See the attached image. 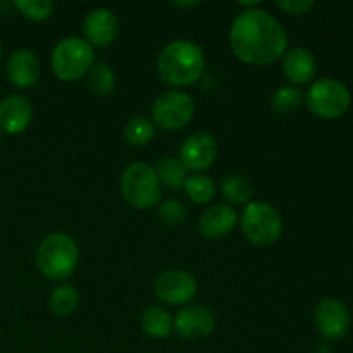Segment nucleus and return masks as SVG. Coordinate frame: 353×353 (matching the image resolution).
<instances>
[{"mask_svg":"<svg viewBox=\"0 0 353 353\" xmlns=\"http://www.w3.org/2000/svg\"><path fill=\"white\" fill-rule=\"evenodd\" d=\"M230 47L238 61L250 65H268L286 54L288 33L272 14L262 9L243 10L233 21Z\"/></svg>","mask_w":353,"mask_h":353,"instance_id":"obj_1","label":"nucleus"},{"mask_svg":"<svg viewBox=\"0 0 353 353\" xmlns=\"http://www.w3.org/2000/svg\"><path fill=\"white\" fill-rule=\"evenodd\" d=\"M303 95L296 86H281L271 97L272 109L278 114H295L302 105Z\"/></svg>","mask_w":353,"mask_h":353,"instance_id":"obj_25","label":"nucleus"},{"mask_svg":"<svg viewBox=\"0 0 353 353\" xmlns=\"http://www.w3.org/2000/svg\"><path fill=\"white\" fill-rule=\"evenodd\" d=\"M283 72L293 85H307L317 72V61L309 48L295 47L283 59Z\"/></svg>","mask_w":353,"mask_h":353,"instance_id":"obj_17","label":"nucleus"},{"mask_svg":"<svg viewBox=\"0 0 353 353\" xmlns=\"http://www.w3.org/2000/svg\"><path fill=\"white\" fill-rule=\"evenodd\" d=\"M14 7L19 10L21 16L37 23L48 19L54 12V2L50 0H16Z\"/></svg>","mask_w":353,"mask_h":353,"instance_id":"obj_26","label":"nucleus"},{"mask_svg":"<svg viewBox=\"0 0 353 353\" xmlns=\"http://www.w3.org/2000/svg\"><path fill=\"white\" fill-rule=\"evenodd\" d=\"M141 330L150 338L162 340L174 331V317L162 307H148L141 314Z\"/></svg>","mask_w":353,"mask_h":353,"instance_id":"obj_18","label":"nucleus"},{"mask_svg":"<svg viewBox=\"0 0 353 353\" xmlns=\"http://www.w3.org/2000/svg\"><path fill=\"white\" fill-rule=\"evenodd\" d=\"M52 69L61 81L72 83L88 74L95 64V50L79 37H65L52 50Z\"/></svg>","mask_w":353,"mask_h":353,"instance_id":"obj_4","label":"nucleus"},{"mask_svg":"<svg viewBox=\"0 0 353 353\" xmlns=\"http://www.w3.org/2000/svg\"><path fill=\"white\" fill-rule=\"evenodd\" d=\"M307 107L323 119H338L352 105V93L347 85L334 78H323L314 83L305 95Z\"/></svg>","mask_w":353,"mask_h":353,"instance_id":"obj_7","label":"nucleus"},{"mask_svg":"<svg viewBox=\"0 0 353 353\" xmlns=\"http://www.w3.org/2000/svg\"><path fill=\"white\" fill-rule=\"evenodd\" d=\"M157 216L168 226H181L188 217L185 203L176 199H169L157 207Z\"/></svg>","mask_w":353,"mask_h":353,"instance_id":"obj_27","label":"nucleus"},{"mask_svg":"<svg viewBox=\"0 0 353 353\" xmlns=\"http://www.w3.org/2000/svg\"><path fill=\"white\" fill-rule=\"evenodd\" d=\"M83 31L92 47H109L119 34V21L110 9L99 7L86 16Z\"/></svg>","mask_w":353,"mask_h":353,"instance_id":"obj_13","label":"nucleus"},{"mask_svg":"<svg viewBox=\"0 0 353 353\" xmlns=\"http://www.w3.org/2000/svg\"><path fill=\"white\" fill-rule=\"evenodd\" d=\"M314 353H331V347L327 343H324V341H321V343H317L314 347Z\"/></svg>","mask_w":353,"mask_h":353,"instance_id":"obj_30","label":"nucleus"},{"mask_svg":"<svg viewBox=\"0 0 353 353\" xmlns=\"http://www.w3.org/2000/svg\"><path fill=\"white\" fill-rule=\"evenodd\" d=\"M221 192L228 202L234 205H247L252 199V185L243 174H228L221 181Z\"/></svg>","mask_w":353,"mask_h":353,"instance_id":"obj_23","label":"nucleus"},{"mask_svg":"<svg viewBox=\"0 0 353 353\" xmlns=\"http://www.w3.org/2000/svg\"><path fill=\"white\" fill-rule=\"evenodd\" d=\"M183 188H185L186 196H188L193 203H199V205H207V203H210L216 199V185H214V181L209 176H188V179H186Z\"/></svg>","mask_w":353,"mask_h":353,"instance_id":"obj_24","label":"nucleus"},{"mask_svg":"<svg viewBox=\"0 0 353 353\" xmlns=\"http://www.w3.org/2000/svg\"><path fill=\"white\" fill-rule=\"evenodd\" d=\"M79 293L72 285H61L52 292L48 299V307L57 317H68L78 309Z\"/></svg>","mask_w":353,"mask_h":353,"instance_id":"obj_20","label":"nucleus"},{"mask_svg":"<svg viewBox=\"0 0 353 353\" xmlns=\"http://www.w3.org/2000/svg\"><path fill=\"white\" fill-rule=\"evenodd\" d=\"M79 248L69 234L52 233L37 250V265L41 274L54 281H62L76 271Z\"/></svg>","mask_w":353,"mask_h":353,"instance_id":"obj_3","label":"nucleus"},{"mask_svg":"<svg viewBox=\"0 0 353 353\" xmlns=\"http://www.w3.org/2000/svg\"><path fill=\"white\" fill-rule=\"evenodd\" d=\"M216 326V316L203 305L183 307L174 317V331L185 340H203L214 333Z\"/></svg>","mask_w":353,"mask_h":353,"instance_id":"obj_12","label":"nucleus"},{"mask_svg":"<svg viewBox=\"0 0 353 353\" xmlns=\"http://www.w3.org/2000/svg\"><path fill=\"white\" fill-rule=\"evenodd\" d=\"M0 59H2V43H0Z\"/></svg>","mask_w":353,"mask_h":353,"instance_id":"obj_31","label":"nucleus"},{"mask_svg":"<svg viewBox=\"0 0 353 353\" xmlns=\"http://www.w3.org/2000/svg\"><path fill=\"white\" fill-rule=\"evenodd\" d=\"M276 6L285 12L292 14V16H302L312 9L314 2L312 0H279V2H276Z\"/></svg>","mask_w":353,"mask_h":353,"instance_id":"obj_28","label":"nucleus"},{"mask_svg":"<svg viewBox=\"0 0 353 353\" xmlns=\"http://www.w3.org/2000/svg\"><path fill=\"white\" fill-rule=\"evenodd\" d=\"M219 154V145L214 134L207 131H196L190 134L181 145V157L179 161L186 165L188 171H205L216 162Z\"/></svg>","mask_w":353,"mask_h":353,"instance_id":"obj_11","label":"nucleus"},{"mask_svg":"<svg viewBox=\"0 0 353 353\" xmlns=\"http://www.w3.org/2000/svg\"><path fill=\"white\" fill-rule=\"evenodd\" d=\"M88 86L95 95L109 97L116 88V72L107 62H95L88 71Z\"/></svg>","mask_w":353,"mask_h":353,"instance_id":"obj_21","label":"nucleus"},{"mask_svg":"<svg viewBox=\"0 0 353 353\" xmlns=\"http://www.w3.org/2000/svg\"><path fill=\"white\" fill-rule=\"evenodd\" d=\"M245 238L257 247L274 245L283 234V219L276 207L268 202H250L240 217Z\"/></svg>","mask_w":353,"mask_h":353,"instance_id":"obj_5","label":"nucleus"},{"mask_svg":"<svg viewBox=\"0 0 353 353\" xmlns=\"http://www.w3.org/2000/svg\"><path fill=\"white\" fill-rule=\"evenodd\" d=\"M171 6L176 7V9H195V7L200 6V2H196V0H192V2H172Z\"/></svg>","mask_w":353,"mask_h":353,"instance_id":"obj_29","label":"nucleus"},{"mask_svg":"<svg viewBox=\"0 0 353 353\" xmlns=\"http://www.w3.org/2000/svg\"><path fill=\"white\" fill-rule=\"evenodd\" d=\"M121 193L134 209H150L161 200V181L157 172L145 162H133L121 176Z\"/></svg>","mask_w":353,"mask_h":353,"instance_id":"obj_6","label":"nucleus"},{"mask_svg":"<svg viewBox=\"0 0 353 353\" xmlns=\"http://www.w3.org/2000/svg\"><path fill=\"white\" fill-rule=\"evenodd\" d=\"M316 327L324 340H341L350 331V312L347 305L338 299H324L317 303L314 312Z\"/></svg>","mask_w":353,"mask_h":353,"instance_id":"obj_10","label":"nucleus"},{"mask_svg":"<svg viewBox=\"0 0 353 353\" xmlns=\"http://www.w3.org/2000/svg\"><path fill=\"white\" fill-rule=\"evenodd\" d=\"M238 223V214L228 203H216L209 207L200 216L199 231L207 240H221L234 230Z\"/></svg>","mask_w":353,"mask_h":353,"instance_id":"obj_16","label":"nucleus"},{"mask_svg":"<svg viewBox=\"0 0 353 353\" xmlns=\"http://www.w3.org/2000/svg\"><path fill=\"white\" fill-rule=\"evenodd\" d=\"M33 119V107L23 95H7L0 100V131L6 134H19Z\"/></svg>","mask_w":353,"mask_h":353,"instance_id":"obj_15","label":"nucleus"},{"mask_svg":"<svg viewBox=\"0 0 353 353\" xmlns=\"http://www.w3.org/2000/svg\"><path fill=\"white\" fill-rule=\"evenodd\" d=\"M155 172H157V178L161 181V185L168 186L171 190L183 188L186 179H188V169L176 157H165L162 161H159Z\"/></svg>","mask_w":353,"mask_h":353,"instance_id":"obj_19","label":"nucleus"},{"mask_svg":"<svg viewBox=\"0 0 353 353\" xmlns=\"http://www.w3.org/2000/svg\"><path fill=\"white\" fill-rule=\"evenodd\" d=\"M205 71V55L200 45L190 40H174L157 57V72L169 86H190Z\"/></svg>","mask_w":353,"mask_h":353,"instance_id":"obj_2","label":"nucleus"},{"mask_svg":"<svg viewBox=\"0 0 353 353\" xmlns=\"http://www.w3.org/2000/svg\"><path fill=\"white\" fill-rule=\"evenodd\" d=\"M155 137V124L145 116H134L128 119L124 126V138L131 147H145Z\"/></svg>","mask_w":353,"mask_h":353,"instance_id":"obj_22","label":"nucleus"},{"mask_svg":"<svg viewBox=\"0 0 353 353\" xmlns=\"http://www.w3.org/2000/svg\"><path fill=\"white\" fill-rule=\"evenodd\" d=\"M6 74L10 85L21 90H28L37 85L38 78H40V61L34 52L28 50V48H17L7 61Z\"/></svg>","mask_w":353,"mask_h":353,"instance_id":"obj_14","label":"nucleus"},{"mask_svg":"<svg viewBox=\"0 0 353 353\" xmlns=\"http://www.w3.org/2000/svg\"><path fill=\"white\" fill-rule=\"evenodd\" d=\"M195 116V103L183 92H165L155 99L152 105V123L162 130H183Z\"/></svg>","mask_w":353,"mask_h":353,"instance_id":"obj_8","label":"nucleus"},{"mask_svg":"<svg viewBox=\"0 0 353 353\" xmlns=\"http://www.w3.org/2000/svg\"><path fill=\"white\" fill-rule=\"evenodd\" d=\"M199 292V283L188 271L174 269L162 272L154 283V293L162 303L168 305H185L192 302Z\"/></svg>","mask_w":353,"mask_h":353,"instance_id":"obj_9","label":"nucleus"}]
</instances>
